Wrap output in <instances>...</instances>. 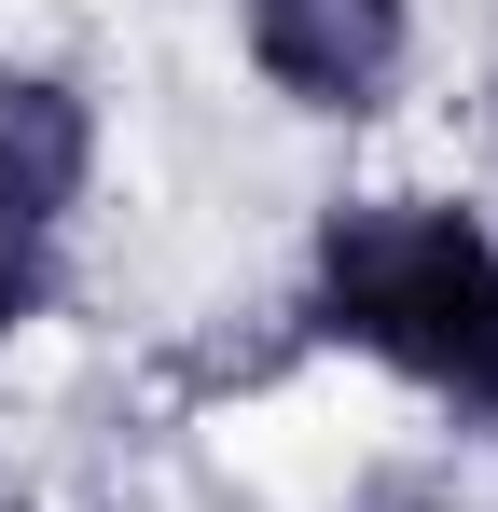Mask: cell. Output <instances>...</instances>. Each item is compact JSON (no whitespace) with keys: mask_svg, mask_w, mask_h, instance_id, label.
<instances>
[{"mask_svg":"<svg viewBox=\"0 0 498 512\" xmlns=\"http://www.w3.org/2000/svg\"><path fill=\"white\" fill-rule=\"evenodd\" d=\"M305 319L443 416H498V236L457 194H332L305 236Z\"/></svg>","mask_w":498,"mask_h":512,"instance_id":"cell-1","label":"cell"},{"mask_svg":"<svg viewBox=\"0 0 498 512\" xmlns=\"http://www.w3.org/2000/svg\"><path fill=\"white\" fill-rule=\"evenodd\" d=\"M236 42L291 111L374 125L415 70V0H236Z\"/></svg>","mask_w":498,"mask_h":512,"instance_id":"cell-3","label":"cell"},{"mask_svg":"<svg viewBox=\"0 0 498 512\" xmlns=\"http://www.w3.org/2000/svg\"><path fill=\"white\" fill-rule=\"evenodd\" d=\"M83 194H97V97L70 70H0V333L56 319Z\"/></svg>","mask_w":498,"mask_h":512,"instance_id":"cell-2","label":"cell"}]
</instances>
